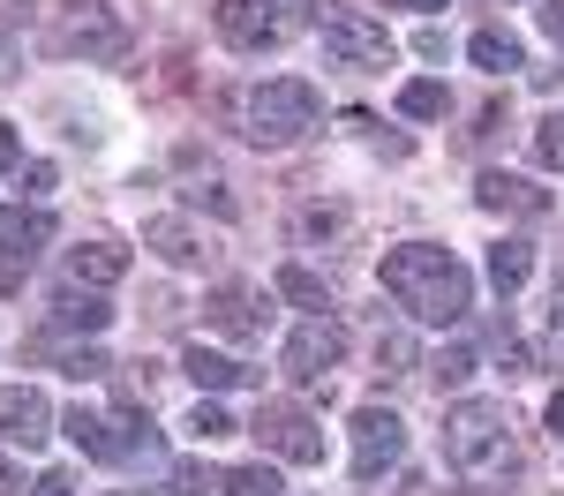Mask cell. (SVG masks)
<instances>
[{
    "label": "cell",
    "instance_id": "6da1fadb",
    "mask_svg": "<svg viewBox=\"0 0 564 496\" xmlns=\"http://www.w3.org/2000/svg\"><path fill=\"white\" fill-rule=\"evenodd\" d=\"M377 278H384V294L414 316V323H459V316L475 309V278H467V264H459L452 249H436V241L384 249Z\"/></svg>",
    "mask_w": 564,
    "mask_h": 496
},
{
    "label": "cell",
    "instance_id": "7a4b0ae2",
    "mask_svg": "<svg viewBox=\"0 0 564 496\" xmlns=\"http://www.w3.org/2000/svg\"><path fill=\"white\" fill-rule=\"evenodd\" d=\"M444 459H452V474H467V482H512V474H520V444H512L505 406H489V399L452 406V414H444Z\"/></svg>",
    "mask_w": 564,
    "mask_h": 496
},
{
    "label": "cell",
    "instance_id": "3957f363",
    "mask_svg": "<svg viewBox=\"0 0 564 496\" xmlns=\"http://www.w3.org/2000/svg\"><path fill=\"white\" fill-rule=\"evenodd\" d=\"M316 113H324V98H316V84H302V76H263V84L241 90V135H249L257 151L302 143V135L316 129Z\"/></svg>",
    "mask_w": 564,
    "mask_h": 496
},
{
    "label": "cell",
    "instance_id": "277c9868",
    "mask_svg": "<svg viewBox=\"0 0 564 496\" xmlns=\"http://www.w3.org/2000/svg\"><path fill=\"white\" fill-rule=\"evenodd\" d=\"M61 429L76 437V451L106 459V466H151V459H159V429H151L135 406H113V414H90V406H76Z\"/></svg>",
    "mask_w": 564,
    "mask_h": 496
},
{
    "label": "cell",
    "instance_id": "5b68a950",
    "mask_svg": "<svg viewBox=\"0 0 564 496\" xmlns=\"http://www.w3.org/2000/svg\"><path fill=\"white\" fill-rule=\"evenodd\" d=\"M212 23L234 53H271L308 23V0H218Z\"/></svg>",
    "mask_w": 564,
    "mask_h": 496
},
{
    "label": "cell",
    "instance_id": "8992f818",
    "mask_svg": "<svg viewBox=\"0 0 564 496\" xmlns=\"http://www.w3.org/2000/svg\"><path fill=\"white\" fill-rule=\"evenodd\" d=\"M316 31H324V53L339 60V68H391V38L384 23H369L361 8H316Z\"/></svg>",
    "mask_w": 564,
    "mask_h": 496
},
{
    "label": "cell",
    "instance_id": "52a82bcc",
    "mask_svg": "<svg viewBox=\"0 0 564 496\" xmlns=\"http://www.w3.org/2000/svg\"><path fill=\"white\" fill-rule=\"evenodd\" d=\"M53 241V219L45 211H0V294H23V278L39 264V249Z\"/></svg>",
    "mask_w": 564,
    "mask_h": 496
},
{
    "label": "cell",
    "instance_id": "ba28073f",
    "mask_svg": "<svg viewBox=\"0 0 564 496\" xmlns=\"http://www.w3.org/2000/svg\"><path fill=\"white\" fill-rule=\"evenodd\" d=\"M257 437H263V451H279L286 466H316V459H324V429L308 421L302 406H286V399H271L257 414Z\"/></svg>",
    "mask_w": 564,
    "mask_h": 496
},
{
    "label": "cell",
    "instance_id": "9c48e42d",
    "mask_svg": "<svg viewBox=\"0 0 564 496\" xmlns=\"http://www.w3.org/2000/svg\"><path fill=\"white\" fill-rule=\"evenodd\" d=\"M399 451H406V421L391 406H361L354 414V482H377Z\"/></svg>",
    "mask_w": 564,
    "mask_h": 496
},
{
    "label": "cell",
    "instance_id": "30bf717a",
    "mask_svg": "<svg viewBox=\"0 0 564 496\" xmlns=\"http://www.w3.org/2000/svg\"><path fill=\"white\" fill-rule=\"evenodd\" d=\"M339 354H347V331H339L332 316H308L302 331L286 339V354H279V361H286L294 384H324V376L339 368Z\"/></svg>",
    "mask_w": 564,
    "mask_h": 496
},
{
    "label": "cell",
    "instance_id": "8fae6325",
    "mask_svg": "<svg viewBox=\"0 0 564 496\" xmlns=\"http://www.w3.org/2000/svg\"><path fill=\"white\" fill-rule=\"evenodd\" d=\"M61 53H90V60H113L121 45H129V31L113 23V8L106 0H68V15H61Z\"/></svg>",
    "mask_w": 564,
    "mask_h": 496
},
{
    "label": "cell",
    "instance_id": "7c38bea8",
    "mask_svg": "<svg viewBox=\"0 0 564 496\" xmlns=\"http://www.w3.org/2000/svg\"><path fill=\"white\" fill-rule=\"evenodd\" d=\"M0 437L23 451H39L45 437H53V406H45V392H31V384H8L0 392Z\"/></svg>",
    "mask_w": 564,
    "mask_h": 496
},
{
    "label": "cell",
    "instance_id": "4fadbf2b",
    "mask_svg": "<svg viewBox=\"0 0 564 496\" xmlns=\"http://www.w3.org/2000/svg\"><path fill=\"white\" fill-rule=\"evenodd\" d=\"M129 278V249H113V241H84V249H68V264H61V286H84V294H106V286H121Z\"/></svg>",
    "mask_w": 564,
    "mask_h": 496
},
{
    "label": "cell",
    "instance_id": "5bb4252c",
    "mask_svg": "<svg viewBox=\"0 0 564 496\" xmlns=\"http://www.w3.org/2000/svg\"><path fill=\"white\" fill-rule=\"evenodd\" d=\"M475 203L481 211H520V219H542V211H550V196H542L534 180H520V174H481Z\"/></svg>",
    "mask_w": 564,
    "mask_h": 496
},
{
    "label": "cell",
    "instance_id": "9a60e30c",
    "mask_svg": "<svg viewBox=\"0 0 564 496\" xmlns=\"http://www.w3.org/2000/svg\"><path fill=\"white\" fill-rule=\"evenodd\" d=\"M204 316H212L226 339H263V309H257L249 286H218L212 301H204Z\"/></svg>",
    "mask_w": 564,
    "mask_h": 496
},
{
    "label": "cell",
    "instance_id": "2e32d148",
    "mask_svg": "<svg viewBox=\"0 0 564 496\" xmlns=\"http://www.w3.org/2000/svg\"><path fill=\"white\" fill-rule=\"evenodd\" d=\"M143 249H151V256H166L174 271H188V264H204V256H212V249H204V233H196V225H181V219H151V225H143Z\"/></svg>",
    "mask_w": 564,
    "mask_h": 496
},
{
    "label": "cell",
    "instance_id": "e0dca14e",
    "mask_svg": "<svg viewBox=\"0 0 564 496\" xmlns=\"http://www.w3.org/2000/svg\"><path fill=\"white\" fill-rule=\"evenodd\" d=\"M106 323H113V309L98 294H84V286H61L53 294V331H106Z\"/></svg>",
    "mask_w": 564,
    "mask_h": 496
},
{
    "label": "cell",
    "instance_id": "ac0fdd59",
    "mask_svg": "<svg viewBox=\"0 0 564 496\" xmlns=\"http://www.w3.org/2000/svg\"><path fill=\"white\" fill-rule=\"evenodd\" d=\"M181 368H188V384H196V392H234V384H249V368H241V361H226V354H212V346H188Z\"/></svg>",
    "mask_w": 564,
    "mask_h": 496
},
{
    "label": "cell",
    "instance_id": "d6986e66",
    "mask_svg": "<svg viewBox=\"0 0 564 496\" xmlns=\"http://www.w3.org/2000/svg\"><path fill=\"white\" fill-rule=\"evenodd\" d=\"M467 60H475L481 76H512V68H527V53H520L512 31H475V38H467Z\"/></svg>",
    "mask_w": 564,
    "mask_h": 496
},
{
    "label": "cell",
    "instance_id": "ffe728a7",
    "mask_svg": "<svg viewBox=\"0 0 564 496\" xmlns=\"http://www.w3.org/2000/svg\"><path fill=\"white\" fill-rule=\"evenodd\" d=\"M271 286H279V301H294V309H308V316H332V286H324V278H316L308 264H286L279 278H271Z\"/></svg>",
    "mask_w": 564,
    "mask_h": 496
},
{
    "label": "cell",
    "instance_id": "44dd1931",
    "mask_svg": "<svg viewBox=\"0 0 564 496\" xmlns=\"http://www.w3.org/2000/svg\"><path fill=\"white\" fill-rule=\"evenodd\" d=\"M527 271H534V241H497V249H489V286H497V294H520Z\"/></svg>",
    "mask_w": 564,
    "mask_h": 496
},
{
    "label": "cell",
    "instance_id": "7402d4cb",
    "mask_svg": "<svg viewBox=\"0 0 564 496\" xmlns=\"http://www.w3.org/2000/svg\"><path fill=\"white\" fill-rule=\"evenodd\" d=\"M399 113H406V121H444V113H452V90L422 76V84H406V90H399Z\"/></svg>",
    "mask_w": 564,
    "mask_h": 496
},
{
    "label": "cell",
    "instance_id": "603a6c76",
    "mask_svg": "<svg viewBox=\"0 0 564 496\" xmlns=\"http://www.w3.org/2000/svg\"><path fill=\"white\" fill-rule=\"evenodd\" d=\"M218 496H286V482H279V466H234L226 482H218Z\"/></svg>",
    "mask_w": 564,
    "mask_h": 496
},
{
    "label": "cell",
    "instance_id": "cb8c5ba5",
    "mask_svg": "<svg viewBox=\"0 0 564 496\" xmlns=\"http://www.w3.org/2000/svg\"><path fill=\"white\" fill-rule=\"evenodd\" d=\"M181 203H188V211H212V219H226V225L241 219V203H234L218 180H188V188H181Z\"/></svg>",
    "mask_w": 564,
    "mask_h": 496
},
{
    "label": "cell",
    "instance_id": "d4e9b609",
    "mask_svg": "<svg viewBox=\"0 0 564 496\" xmlns=\"http://www.w3.org/2000/svg\"><path fill=\"white\" fill-rule=\"evenodd\" d=\"M181 429H188L196 444H218V437H234V414H226V406H212V399H196V414H188Z\"/></svg>",
    "mask_w": 564,
    "mask_h": 496
},
{
    "label": "cell",
    "instance_id": "484cf974",
    "mask_svg": "<svg viewBox=\"0 0 564 496\" xmlns=\"http://www.w3.org/2000/svg\"><path fill=\"white\" fill-rule=\"evenodd\" d=\"M226 474H212V466H196V459H181V466H166V489L174 496H212Z\"/></svg>",
    "mask_w": 564,
    "mask_h": 496
},
{
    "label": "cell",
    "instance_id": "4316f807",
    "mask_svg": "<svg viewBox=\"0 0 564 496\" xmlns=\"http://www.w3.org/2000/svg\"><path fill=\"white\" fill-rule=\"evenodd\" d=\"M534 158L564 174V113H550V121H534Z\"/></svg>",
    "mask_w": 564,
    "mask_h": 496
},
{
    "label": "cell",
    "instance_id": "83f0119b",
    "mask_svg": "<svg viewBox=\"0 0 564 496\" xmlns=\"http://www.w3.org/2000/svg\"><path fill=\"white\" fill-rule=\"evenodd\" d=\"M61 368H68V376H76V384H90V376H106V368H113V361L98 354V346H68V354H61Z\"/></svg>",
    "mask_w": 564,
    "mask_h": 496
},
{
    "label": "cell",
    "instance_id": "f1b7e54d",
    "mask_svg": "<svg viewBox=\"0 0 564 496\" xmlns=\"http://www.w3.org/2000/svg\"><path fill=\"white\" fill-rule=\"evenodd\" d=\"M475 376V346H444L436 354V384H467Z\"/></svg>",
    "mask_w": 564,
    "mask_h": 496
},
{
    "label": "cell",
    "instance_id": "f546056e",
    "mask_svg": "<svg viewBox=\"0 0 564 496\" xmlns=\"http://www.w3.org/2000/svg\"><path fill=\"white\" fill-rule=\"evenodd\" d=\"M339 225H347V211H302V225H294V233H302V241H316V233H339Z\"/></svg>",
    "mask_w": 564,
    "mask_h": 496
},
{
    "label": "cell",
    "instance_id": "4dcf8cb0",
    "mask_svg": "<svg viewBox=\"0 0 564 496\" xmlns=\"http://www.w3.org/2000/svg\"><path fill=\"white\" fill-rule=\"evenodd\" d=\"M31 496H76V474H68V466H53V474L31 482Z\"/></svg>",
    "mask_w": 564,
    "mask_h": 496
},
{
    "label": "cell",
    "instance_id": "1f68e13d",
    "mask_svg": "<svg viewBox=\"0 0 564 496\" xmlns=\"http://www.w3.org/2000/svg\"><path fill=\"white\" fill-rule=\"evenodd\" d=\"M377 361H391L384 376H406V361H414V346H406V339H384V346H377Z\"/></svg>",
    "mask_w": 564,
    "mask_h": 496
},
{
    "label": "cell",
    "instance_id": "d6a6232c",
    "mask_svg": "<svg viewBox=\"0 0 564 496\" xmlns=\"http://www.w3.org/2000/svg\"><path fill=\"white\" fill-rule=\"evenodd\" d=\"M534 15H542V31L564 45V0H534Z\"/></svg>",
    "mask_w": 564,
    "mask_h": 496
},
{
    "label": "cell",
    "instance_id": "836d02e7",
    "mask_svg": "<svg viewBox=\"0 0 564 496\" xmlns=\"http://www.w3.org/2000/svg\"><path fill=\"white\" fill-rule=\"evenodd\" d=\"M0 496H31V482H23V466H15V459H0Z\"/></svg>",
    "mask_w": 564,
    "mask_h": 496
},
{
    "label": "cell",
    "instance_id": "e575fe53",
    "mask_svg": "<svg viewBox=\"0 0 564 496\" xmlns=\"http://www.w3.org/2000/svg\"><path fill=\"white\" fill-rule=\"evenodd\" d=\"M0 166H15V174H23V143H15V129H8V121H0Z\"/></svg>",
    "mask_w": 564,
    "mask_h": 496
},
{
    "label": "cell",
    "instance_id": "d590c367",
    "mask_svg": "<svg viewBox=\"0 0 564 496\" xmlns=\"http://www.w3.org/2000/svg\"><path fill=\"white\" fill-rule=\"evenodd\" d=\"M23 180H31V196H45V188H53V166H45V158H31V166H23Z\"/></svg>",
    "mask_w": 564,
    "mask_h": 496
},
{
    "label": "cell",
    "instance_id": "8d00e7d4",
    "mask_svg": "<svg viewBox=\"0 0 564 496\" xmlns=\"http://www.w3.org/2000/svg\"><path fill=\"white\" fill-rule=\"evenodd\" d=\"M550 437H557V444H564V392H557V399H550Z\"/></svg>",
    "mask_w": 564,
    "mask_h": 496
},
{
    "label": "cell",
    "instance_id": "74e56055",
    "mask_svg": "<svg viewBox=\"0 0 564 496\" xmlns=\"http://www.w3.org/2000/svg\"><path fill=\"white\" fill-rule=\"evenodd\" d=\"M384 8H414V15H430V8H452V0H384Z\"/></svg>",
    "mask_w": 564,
    "mask_h": 496
},
{
    "label": "cell",
    "instance_id": "f35d334b",
    "mask_svg": "<svg viewBox=\"0 0 564 496\" xmlns=\"http://www.w3.org/2000/svg\"><path fill=\"white\" fill-rule=\"evenodd\" d=\"M550 331H557V346H564V286H557V316H550Z\"/></svg>",
    "mask_w": 564,
    "mask_h": 496
},
{
    "label": "cell",
    "instance_id": "ab89813d",
    "mask_svg": "<svg viewBox=\"0 0 564 496\" xmlns=\"http://www.w3.org/2000/svg\"><path fill=\"white\" fill-rule=\"evenodd\" d=\"M0 76H8V45H0Z\"/></svg>",
    "mask_w": 564,
    "mask_h": 496
},
{
    "label": "cell",
    "instance_id": "60d3db41",
    "mask_svg": "<svg viewBox=\"0 0 564 496\" xmlns=\"http://www.w3.org/2000/svg\"><path fill=\"white\" fill-rule=\"evenodd\" d=\"M106 496H135V489H106Z\"/></svg>",
    "mask_w": 564,
    "mask_h": 496
}]
</instances>
